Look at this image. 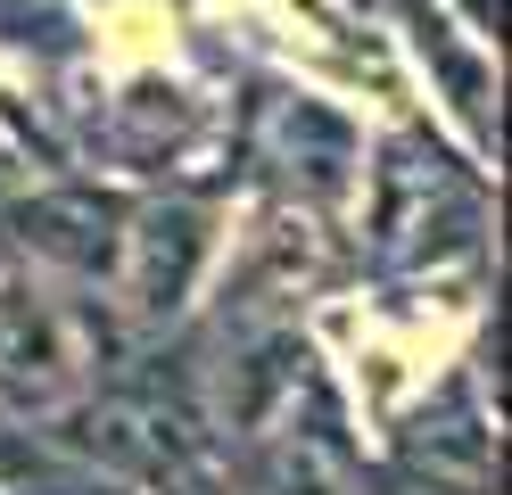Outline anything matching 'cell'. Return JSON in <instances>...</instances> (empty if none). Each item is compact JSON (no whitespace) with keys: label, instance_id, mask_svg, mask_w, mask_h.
Segmentation results:
<instances>
[{"label":"cell","instance_id":"1","mask_svg":"<svg viewBox=\"0 0 512 495\" xmlns=\"http://www.w3.org/2000/svg\"><path fill=\"white\" fill-rule=\"evenodd\" d=\"M91 380L83 314L42 297L34 281H0V405L50 413Z\"/></svg>","mask_w":512,"mask_h":495},{"label":"cell","instance_id":"2","mask_svg":"<svg viewBox=\"0 0 512 495\" xmlns=\"http://www.w3.org/2000/svg\"><path fill=\"white\" fill-rule=\"evenodd\" d=\"M9 223H17V240L34 248L42 264H58V273H75V281H116L133 198H124V190H100V182H58V190L17 198Z\"/></svg>","mask_w":512,"mask_h":495},{"label":"cell","instance_id":"3","mask_svg":"<svg viewBox=\"0 0 512 495\" xmlns=\"http://www.w3.org/2000/svg\"><path fill=\"white\" fill-rule=\"evenodd\" d=\"M207 248H215V215H207V207H190V198H157V207H133V223H124L116 289L133 297V314H141V322H166V314L190 306Z\"/></svg>","mask_w":512,"mask_h":495},{"label":"cell","instance_id":"4","mask_svg":"<svg viewBox=\"0 0 512 495\" xmlns=\"http://www.w3.org/2000/svg\"><path fill=\"white\" fill-rule=\"evenodd\" d=\"M397 25H405L413 58L446 83V108L471 124V141H496V66L479 50V33L446 17V0H397Z\"/></svg>","mask_w":512,"mask_h":495},{"label":"cell","instance_id":"5","mask_svg":"<svg viewBox=\"0 0 512 495\" xmlns=\"http://www.w3.org/2000/svg\"><path fill=\"white\" fill-rule=\"evenodd\" d=\"M281 157H290V182L306 198H339L347 182H356V124H347L339 108H314V99H290L281 108Z\"/></svg>","mask_w":512,"mask_h":495},{"label":"cell","instance_id":"6","mask_svg":"<svg viewBox=\"0 0 512 495\" xmlns=\"http://www.w3.org/2000/svg\"><path fill=\"white\" fill-rule=\"evenodd\" d=\"M166 495H223V487L199 479V471H166Z\"/></svg>","mask_w":512,"mask_h":495}]
</instances>
